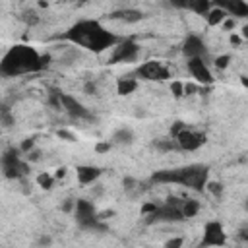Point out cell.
Listing matches in <instances>:
<instances>
[{
    "mask_svg": "<svg viewBox=\"0 0 248 248\" xmlns=\"http://www.w3.org/2000/svg\"><path fill=\"white\" fill-rule=\"evenodd\" d=\"M238 238H240V240H248V225L238 231Z\"/></svg>",
    "mask_w": 248,
    "mask_h": 248,
    "instance_id": "cell-42",
    "label": "cell"
},
{
    "mask_svg": "<svg viewBox=\"0 0 248 248\" xmlns=\"http://www.w3.org/2000/svg\"><path fill=\"white\" fill-rule=\"evenodd\" d=\"M19 149H21V153H31V151L35 149V140H33V138H25V140L19 143Z\"/></svg>",
    "mask_w": 248,
    "mask_h": 248,
    "instance_id": "cell-31",
    "label": "cell"
},
{
    "mask_svg": "<svg viewBox=\"0 0 248 248\" xmlns=\"http://www.w3.org/2000/svg\"><path fill=\"white\" fill-rule=\"evenodd\" d=\"M83 91H85L87 95H97V83H95V81H85Z\"/></svg>",
    "mask_w": 248,
    "mask_h": 248,
    "instance_id": "cell-36",
    "label": "cell"
},
{
    "mask_svg": "<svg viewBox=\"0 0 248 248\" xmlns=\"http://www.w3.org/2000/svg\"><path fill=\"white\" fill-rule=\"evenodd\" d=\"M227 17H229V16H227V12H225L223 8H219V6H215V4H213V8H211V10L207 12V16H205V21H207V25L215 27V25H221Z\"/></svg>",
    "mask_w": 248,
    "mask_h": 248,
    "instance_id": "cell-18",
    "label": "cell"
},
{
    "mask_svg": "<svg viewBox=\"0 0 248 248\" xmlns=\"http://www.w3.org/2000/svg\"><path fill=\"white\" fill-rule=\"evenodd\" d=\"M74 215H76V223L85 231H99V232L107 231V225H103L99 219V211H97L95 203L85 200V198L76 200Z\"/></svg>",
    "mask_w": 248,
    "mask_h": 248,
    "instance_id": "cell-4",
    "label": "cell"
},
{
    "mask_svg": "<svg viewBox=\"0 0 248 248\" xmlns=\"http://www.w3.org/2000/svg\"><path fill=\"white\" fill-rule=\"evenodd\" d=\"M215 6L223 8L227 12L229 17H248V2H242V0H221V2H215Z\"/></svg>",
    "mask_w": 248,
    "mask_h": 248,
    "instance_id": "cell-14",
    "label": "cell"
},
{
    "mask_svg": "<svg viewBox=\"0 0 248 248\" xmlns=\"http://www.w3.org/2000/svg\"><path fill=\"white\" fill-rule=\"evenodd\" d=\"M56 136L62 138V140H66V141H76V136H74L72 132H68V130H58Z\"/></svg>",
    "mask_w": 248,
    "mask_h": 248,
    "instance_id": "cell-37",
    "label": "cell"
},
{
    "mask_svg": "<svg viewBox=\"0 0 248 248\" xmlns=\"http://www.w3.org/2000/svg\"><path fill=\"white\" fill-rule=\"evenodd\" d=\"M200 207L202 205H200L198 200H184V203H182V215H184V219H190V217L198 215Z\"/></svg>",
    "mask_w": 248,
    "mask_h": 248,
    "instance_id": "cell-22",
    "label": "cell"
},
{
    "mask_svg": "<svg viewBox=\"0 0 248 248\" xmlns=\"http://www.w3.org/2000/svg\"><path fill=\"white\" fill-rule=\"evenodd\" d=\"M136 74H138V78L147 79V81H165V79L170 78L169 68H167L163 62H155V60L143 62V64L138 68Z\"/></svg>",
    "mask_w": 248,
    "mask_h": 248,
    "instance_id": "cell-9",
    "label": "cell"
},
{
    "mask_svg": "<svg viewBox=\"0 0 248 248\" xmlns=\"http://www.w3.org/2000/svg\"><path fill=\"white\" fill-rule=\"evenodd\" d=\"M240 37H242V39H248V23H246V25H242V31H240Z\"/></svg>",
    "mask_w": 248,
    "mask_h": 248,
    "instance_id": "cell-46",
    "label": "cell"
},
{
    "mask_svg": "<svg viewBox=\"0 0 248 248\" xmlns=\"http://www.w3.org/2000/svg\"><path fill=\"white\" fill-rule=\"evenodd\" d=\"M76 174H78V182L81 186H87V184H93L101 174L103 170L95 165H78L76 167Z\"/></svg>",
    "mask_w": 248,
    "mask_h": 248,
    "instance_id": "cell-15",
    "label": "cell"
},
{
    "mask_svg": "<svg viewBox=\"0 0 248 248\" xmlns=\"http://www.w3.org/2000/svg\"><path fill=\"white\" fill-rule=\"evenodd\" d=\"M50 244H52V238H50L48 234H41V236L37 238V244H35V246H37V248H48Z\"/></svg>",
    "mask_w": 248,
    "mask_h": 248,
    "instance_id": "cell-34",
    "label": "cell"
},
{
    "mask_svg": "<svg viewBox=\"0 0 248 248\" xmlns=\"http://www.w3.org/2000/svg\"><path fill=\"white\" fill-rule=\"evenodd\" d=\"M0 122H2L4 128H12L14 122H16L14 116H12V112H10V108L6 105H2V108H0Z\"/></svg>",
    "mask_w": 248,
    "mask_h": 248,
    "instance_id": "cell-24",
    "label": "cell"
},
{
    "mask_svg": "<svg viewBox=\"0 0 248 248\" xmlns=\"http://www.w3.org/2000/svg\"><path fill=\"white\" fill-rule=\"evenodd\" d=\"M19 153V147H10L2 155V174L10 180H21L29 174V161H23Z\"/></svg>",
    "mask_w": 248,
    "mask_h": 248,
    "instance_id": "cell-6",
    "label": "cell"
},
{
    "mask_svg": "<svg viewBox=\"0 0 248 248\" xmlns=\"http://www.w3.org/2000/svg\"><path fill=\"white\" fill-rule=\"evenodd\" d=\"M60 108H64L72 118H78V120H95V116H93V112L89 108H85L78 99H74L72 95L62 93V91H60Z\"/></svg>",
    "mask_w": 248,
    "mask_h": 248,
    "instance_id": "cell-10",
    "label": "cell"
},
{
    "mask_svg": "<svg viewBox=\"0 0 248 248\" xmlns=\"http://www.w3.org/2000/svg\"><path fill=\"white\" fill-rule=\"evenodd\" d=\"M207 178H209V167L200 163L176 167V169H163L151 174V182L155 184H180L194 192H202L209 182Z\"/></svg>",
    "mask_w": 248,
    "mask_h": 248,
    "instance_id": "cell-3",
    "label": "cell"
},
{
    "mask_svg": "<svg viewBox=\"0 0 248 248\" xmlns=\"http://www.w3.org/2000/svg\"><path fill=\"white\" fill-rule=\"evenodd\" d=\"M108 17H110V19H120V21H124V23H138V21L143 19L145 16H143V12L138 10V8H120V10L112 12Z\"/></svg>",
    "mask_w": 248,
    "mask_h": 248,
    "instance_id": "cell-16",
    "label": "cell"
},
{
    "mask_svg": "<svg viewBox=\"0 0 248 248\" xmlns=\"http://www.w3.org/2000/svg\"><path fill=\"white\" fill-rule=\"evenodd\" d=\"M182 203H184V200H180L176 196H169L163 205H159L151 215L145 217V223L153 225V223H180V221H186L184 215H182Z\"/></svg>",
    "mask_w": 248,
    "mask_h": 248,
    "instance_id": "cell-5",
    "label": "cell"
},
{
    "mask_svg": "<svg viewBox=\"0 0 248 248\" xmlns=\"http://www.w3.org/2000/svg\"><path fill=\"white\" fill-rule=\"evenodd\" d=\"M182 54L192 60V58H205L207 56V46L200 35H188L182 43Z\"/></svg>",
    "mask_w": 248,
    "mask_h": 248,
    "instance_id": "cell-13",
    "label": "cell"
},
{
    "mask_svg": "<svg viewBox=\"0 0 248 248\" xmlns=\"http://www.w3.org/2000/svg\"><path fill=\"white\" fill-rule=\"evenodd\" d=\"M240 43H242V37H240V35H231V45L238 46Z\"/></svg>",
    "mask_w": 248,
    "mask_h": 248,
    "instance_id": "cell-43",
    "label": "cell"
},
{
    "mask_svg": "<svg viewBox=\"0 0 248 248\" xmlns=\"http://www.w3.org/2000/svg\"><path fill=\"white\" fill-rule=\"evenodd\" d=\"M229 62H231V56H229V54H221V56H217V58H215V62H213V64H215V68H217V70H225V68L229 66Z\"/></svg>",
    "mask_w": 248,
    "mask_h": 248,
    "instance_id": "cell-30",
    "label": "cell"
},
{
    "mask_svg": "<svg viewBox=\"0 0 248 248\" xmlns=\"http://www.w3.org/2000/svg\"><path fill=\"white\" fill-rule=\"evenodd\" d=\"M110 215H114L112 209H108V211H101V213H99V219H107V217H110Z\"/></svg>",
    "mask_w": 248,
    "mask_h": 248,
    "instance_id": "cell-45",
    "label": "cell"
},
{
    "mask_svg": "<svg viewBox=\"0 0 248 248\" xmlns=\"http://www.w3.org/2000/svg\"><path fill=\"white\" fill-rule=\"evenodd\" d=\"M186 68L198 83H202V85H211L213 83V76H211V72L205 64V58H192V60L186 62Z\"/></svg>",
    "mask_w": 248,
    "mask_h": 248,
    "instance_id": "cell-12",
    "label": "cell"
},
{
    "mask_svg": "<svg viewBox=\"0 0 248 248\" xmlns=\"http://www.w3.org/2000/svg\"><path fill=\"white\" fill-rule=\"evenodd\" d=\"M153 145H155V149H159L161 153H169V151H172V149H178V143H176L174 140H157Z\"/></svg>",
    "mask_w": 248,
    "mask_h": 248,
    "instance_id": "cell-23",
    "label": "cell"
},
{
    "mask_svg": "<svg viewBox=\"0 0 248 248\" xmlns=\"http://www.w3.org/2000/svg\"><path fill=\"white\" fill-rule=\"evenodd\" d=\"M205 190L211 194V196H215V198H219L221 194H223V184L221 182H207V186H205Z\"/></svg>",
    "mask_w": 248,
    "mask_h": 248,
    "instance_id": "cell-28",
    "label": "cell"
},
{
    "mask_svg": "<svg viewBox=\"0 0 248 248\" xmlns=\"http://www.w3.org/2000/svg\"><path fill=\"white\" fill-rule=\"evenodd\" d=\"M64 39H68L72 45L81 46L91 52H103L108 46H116L122 41L114 33L107 31L97 19H79L66 31Z\"/></svg>",
    "mask_w": 248,
    "mask_h": 248,
    "instance_id": "cell-1",
    "label": "cell"
},
{
    "mask_svg": "<svg viewBox=\"0 0 248 248\" xmlns=\"http://www.w3.org/2000/svg\"><path fill=\"white\" fill-rule=\"evenodd\" d=\"M240 83H242L244 87H248V76H244V78H240Z\"/></svg>",
    "mask_w": 248,
    "mask_h": 248,
    "instance_id": "cell-48",
    "label": "cell"
},
{
    "mask_svg": "<svg viewBox=\"0 0 248 248\" xmlns=\"http://www.w3.org/2000/svg\"><path fill=\"white\" fill-rule=\"evenodd\" d=\"M186 128H188V126H186V124H184L182 120H176V122H174L172 126H170V138L174 140V138H176V136H178V134H180L182 130H186Z\"/></svg>",
    "mask_w": 248,
    "mask_h": 248,
    "instance_id": "cell-32",
    "label": "cell"
},
{
    "mask_svg": "<svg viewBox=\"0 0 248 248\" xmlns=\"http://www.w3.org/2000/svg\"><path fill=\"white\" fill-rule=\"evenodd\" d=\"M60 209H62L64 213H72V211L76 209V200H70V198H68V200H64V202H62V205H60Z\"/></svg>",
    "mask_w": 248,
    "mask_h": 248,
    "instance_id": "cell-35",
    "label": "cell"
},
{
    "mask_svg": "<svg viewBox=\"0 0 248 248\" xmlns=\"http://www.w3.org/2000/svg\"><path fill=\"white\" fill-rule=\"evenodd\" d=\"M184 8H186V10H192L194 14L205 17L207 12L213 8V4H209V2H205V0H196V2H184Z\"/></svg>",
    "mask_w": 248,
    "mask_h": 248,
    "instance_id": "cell-21",
    "label": "cell"
},
{
    "mask_svg": "<svg viewBox=\"0 0 248 248\" xmlns=\"http://www.w3.org/2000/svg\"><path fill=\"white\" fill-rule=\"evenodd\" d=\"M196 89H198L196 85H192V83H184V95H192Z\"/></svg>",
    "mask_w": 248,
    "mask_h": 248,
    "instance_id": "cell-41",
    "label": "cell"
},
{
    "mask_svg": "<svg viewBox=\"0 0 248 248\" xmlns=\"http://www.w3.org/2000/svg\"><path fill=\"white\" fill-rule=\"evenodd\" d=\"M182 244H184V238L182 236H172V238H169L165 242L163 248H182Z\"/></svg>",
    "mask_w": 248,
    "mask_h": 248,
    "instance_id": "cell-33",
    "label": "cell"
},
{
    "mask_svg": "<svg viewBox=\"0 0 248 248\" xmlns=\"http://www.w3.org/2000/svg\"><path fill=\"white\" fill-rule=\"evenodd\" d=\"M138 89V79L134 78H120L116 81V93L118 95H130Z\"/></svg>",
    "mask_w": 248,
    "mask_h": 248,
    "instance_id": "cell-20",
    "label": "cell"
},
{
    "mask_svg": "<svg viewBox=\"0 0 248 248\" xmlns=\"http://www.w3.org/2000/svg\"><path fill=\"white\" fill-rule=\"evenodd\" d=\"M223 27H225L227 31H231V29H234V19H232V17H227V19L223 21Z\"/></svg>",
    "mask_w": 248,
    "mask_h": 248,
    "instance_id": "cell-40",
    "label": "cell"
},
{
    "mask_svg": "<svg viewBox=\"0 0 248 248\" xmlns=\"http://www.w3.org/2000/svg\"><path fill=\"white\" fill-rule=\"evenodd\" d=\"M140 54V46L136 45L134 39H122L114 50H112V56H110V62L112 64H118V62H134Z\"/></svg>",
    "mask_w": 248,
    "mask_h": 248,
    "instance_id": "cell-11",
    "label": "cell"
},
{
    "mask_svg": "<svg viewBox=\"0 0 248 248\" xmlns=\"http://www.w3.org/2000/svg\"><path fill=\"white\" fill-rule=\"evenodd\" d=\"M157 207H159V203H155V202H145V203L140 207V213H141L143 217H147V215H151Z\"/></svg>",
    "mask_w": 248,
    "mask_h": 248,
    "instance_id": "cell-29",
    "label": "cell"
},
{
    "mask_svg": "<svg viewBox=\"0 0 248 248\" xmlns=\"http://www.w3.org/2000/svg\"><path fill=\"white\" fill-rule=\"evenodd\" d=\"M244 209H246V211H248V196H246V198H244Z\"/></svg>",
    "mask_w": 248,
    "mask_h": 248,
    "instance_id": "cell-49",
    "label": "cell"
},
{
    "mask_svg": "<svg viewBox=\"0 0 248 248\" xmlns=\"http://www.w3.org/2000/svg\"><path fill=\"white\" fill-rule=\"evenodd\" d=\"M110 147H112L110 141H99V143L95 145V151H97V153H107Z\"/></svg>",
    "mask_w": 248,
    "mask_h": 248,
    "instance_id": "cell-38",
    "label": "cell"
},
{
    "mask_svg": "<svg viewBox=\"0 0 248 248\" xmlns=\"http://www.w3.org/2000/svg\"><path fill=\"white\" fill-rule=\"evenodd\" d=\"M122 186H124V192L128 194V196H132V198H136V196H140L145 188H140V186H143L138 178H134V176H124L122 178Z\"/></svg>",
    "mask_w": 248,
    "mask_h": 248,
    "instance_id": "cell-19",
    "label": "cell"
},
{
    "mask_svg": "<svg viewBox=\"0 0 248 248\" xmlns=\"http://www.w3.org/2000/svg\"><path fill=\"white\" fill-rule=\"evenodd\" d=\"M134 140H136L134 138V132L128 126H122V128L114 130V134L110 138V143H114V145H132Z\"/></svg>",
    "mask_w": 248,
    "mask_h": 248,
    "instance_id": "cell-17",
    "label": "cell"
},
{
    "mask_svg": "<svg viewBox=\"0 0 248 248\" xmlns=\"http://www.w3.org/2000/svg\"><path fill=\"white\" fill-rule=\"evenodd\" d=\"M39 159H41V151L39 149H33L31 153H27V161H31V163H35Z\"/></svg>",
    "mask_w": 248,
    "mask_h": 248,
    "instance_id": "cell-39",
    "label": "cell"
},
{
    "mask_svg": "<svg viewBox=\"0 0 248 248\" xmlns=\"http://www.w3.org/2000/svg\"><path fill=\"white\" fill-rule=\"evenodd\" d=\"M170 93L174 99H182L184 97V83L182 81H172L170 83Z\"/></svg>",
    "mask_w": 248,
    "mask_h": 248,
    "instance_id": "cell-27",
    "label": "cell"
},
{
    "mask_svg": "<svg viewBox=\"0 0 248 248\" xmlns=\"http://www.w3.org/2000/svg\"><path fill=\"white\" fill-rule=\"evenodd\" d=\"M174 141L178 143V149H182V151H198L202 145H205L207 136H205L203 132L186 128V130H182V132L174 138Z\"/></svg>",
    "mask_w": 248,
    "mask_h": 248,
    "instance_id": "cell-8",
    "label": "cell"
},
{
    "mask_svg": "<svg viewBox=\"0 0 248 248\" xmlns=\"http://www.w3.org/2000/svg\"><path fill=\"white\" fill-rule=\"evenodd\" d=\"M91 194H93V196H101V194H103V188H101V186H97L95 190H91Z\"/></svg>",
    "mask_w": 248,
    "mask_h": 248,
    "instance_id": "cell-47",
    "label": "cell"
},
{
    "mask_svg": "<svg viewBox=\"0 0 248 248\" xmlns=\"http://www.w3.org/2000/svg\"><path fill=\"white\" fill-rule=\"evenodd\" d=\"M64 174H66V167H58V169H56V172H54V176H56V178H62Z\"/></svg>",
    "mask_w": 248,
    "mask_h": 248,
    "instance_id": "cell-44",
    "label": "cell"
},
{
    "mask_svg": "<svg viewBox=\"0 0 248 248\" xmlns=\"http://www.w3.org/2000/svg\"><path fill=\"white\" fill-rule=\"evenodd\" d=\"M37 184H39L43 190H50V188L54 186V178H52L48 172H41V174L37 176Z\"/></svg>",
    "mask_w": 248,
    "mask_h": 248,
    "instance_id": "cell-25",
    "label": "cell"
},
{
    "mask_svg": "<svg viewBox=\"0 0 248 248\" xmlns=\"http://www.w3.org/2000/svg\"><path fill=\"white\" fill-rule=\"evenodd\" d=\"M19 17H21V21H25L27 25H37V23H39V19H41V17H39V14H37L35 10H25Z\"/></svg>",
    "mask_w": 248,
    "mask_h": 248,
    "instance_id": "cell-26",
    "label": "cell"
},
{
    "mask_svg": "<svg viewBox=\"0 0 248 248\" xmlns=\"http://www.w3.org/2000/svg\"><path fill=\"white\" fill-rule=\"evenodd\" d=\"M50 54H39L29 45H14L0 60V74L4 78H16L21 74H35L48 66Z\"/></svg>",
    "mask_w": 248,
    "mask_h": 248,
    "instance_id": "cell-2",
    "label": "cell"
},
{
    "mask_svg": "<svg viewBox=\"0 0 248 248\" xmlns=\"http://www.w3.org/2000/svg\"><path fill=\"white\" fill-rule=\"evenodd\" d=\"M227 242V232L219 221H209L203 225V236L200 240L198 248H215V246H225Z\"/></svg>",
    "mask_w": 248,
    "mask_h": 248,
    "instance_id": "cell-7",
    "label": "cell"
}]
</instances>
